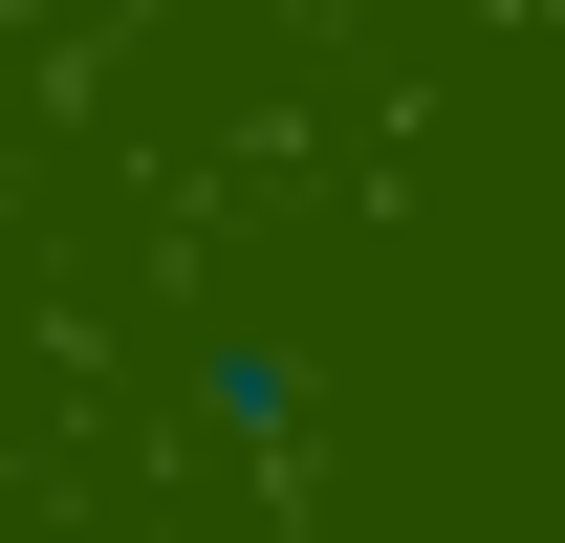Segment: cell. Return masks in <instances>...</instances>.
<instances>
[{
  "label": "cell",
  "mask_w": 565,
  "mask_h": 543,
  "mask_svg": "<svg viewBox=\"0 0 565 543\" xmlns=\"http://www.w3.org/2000/svg\"><path fill=\"white\" fill-rule=\"evenodd\" d=\"M305 413H327V370L282 327H196V435L217 457H305Z\"/></svg>",
  "instance_id": "cell-1"
}]
</instances>
